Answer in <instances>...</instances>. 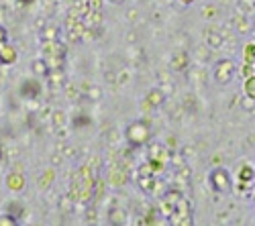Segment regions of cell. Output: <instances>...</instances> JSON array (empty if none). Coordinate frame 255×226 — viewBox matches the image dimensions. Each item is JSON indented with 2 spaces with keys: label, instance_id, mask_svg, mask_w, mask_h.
I'll use <instances>...</instances> for the list:
<instances>
[{
  "label": "cell",
  "instance_id": "6da1fadb",
  "mask_svg": "<svg viewBox=\"0 0 255 226\" xmlns=\"http://www.w3.org/2000/svg\"><path fill=\"white\" fill-rule=\"evenodd\" d=\"M16 61V49L8 43H4L2 47H0V64H14Z\"/></svg>",
  "mask_w": 255,
  "mask_h": 226
},
{
  "label": "cell",
  "instance_id": "7a4b0ae2",
  "mask_svg": "<svg viewBox=\"0 0 255 226\" xmlns=\"http://www.w3.org/2000/svg\"><path fill=\"white\" fill-rule=\"evenodd\" d=\"M6 186H8L10 190H20V188H23V177L10 173V175L6 177Z\"/></svg>",
  "mask_w": 255,
  "mask_h": 226
},
{
  "label": "cell",
  "instance_id": "3957f363",
  "mask_svg": "<svg viewBox=\"0 0 255 226\" xmlns=\"http://www.w3.org/2000/svg\"><path fill=\"white\" fill-rule=\"evenodd\" d=\"M14 224H16L14 214H10V212L0 214V226H14Z\"/></svg>",
  "mask_w": 255,
  "mask_h": 226
},
{
  "label": "cell",
  "instance_id": "277c9868",
  "mask_svg": "<svg viewBox=\"0 0 255 226\" xmlns=\"http://www.w3.org/2000/svg\"><path fill=\"white\" fill-rule=\"evenodd\" d=\"M4 43H6V29L0 27V47H2Z\"/></svg>",
  "mask_w": 255,
  "mask_h": 226
}]
</instances>
